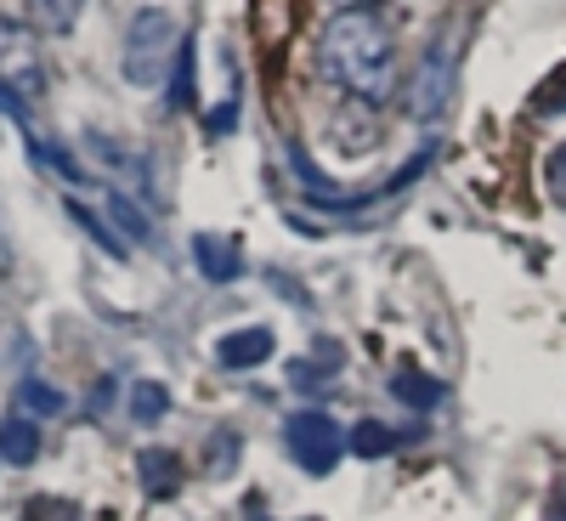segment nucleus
Returning a JSON list of instances; mask_svg holds the SVG:
<instances>
[{
	"label": "nucleus",
	"mask_w": 566,
	"mask_h": 521,
	"mask_svg": "<svg viewBox=\"0 0 566 521\" xmlns=\"http://www.w3.org/2000/svg\"><path fill=\"white\" fill-rule=\"evenodd\" d=\"M18 397H23V408H29V414H63V408H69V397H63V392H52L45 381H23V392H18Z\"/></svg>",
	"instance_id": "obj_16"
},
{
	"label": "nucleus",
	"mask_w": 566,
	"mask_h": 521,
	"mask_svg": "<svg viewBox=\"0 0 566 521\" xmlns=\"http://www.w3.org/2000/svg\"><path fill=\"white\" fill-rule=\"evenodd\" d=\"M0 459H7V465H34L40 459V425L29 414L0 425Z\"/></svg>",
	"instance_id": "obj_9"
},
{
	"label": "nucleus",
	"mask_w": 566,
	"mask_h": 521,
	"mask_svg": "<svg viewBox=\"0 0 566 521\" xmlns=\"http://www.w3.org/2000/svg\"><path fill=\"white\" fill-rule=\"evenodd\" d=\"M69 216H74V221H80V227L91 232V239H97V244L114 256V261H125V250H130V244H125L119 232L108 227V216H97V210H91V205H80V199H69Z\"/></svg>",
	"instance_id": "obj_14"
},
{
	"label": "nucleus",
	"mask_w": 566,
	"mask_h": 521,
	"mask_svg": "<svg viewBox=\"0 0 566 521\" xmlns=\"http://www.w3.org/2000/svg\"><path fill=\"white\" fill-rule=\"evenodd\" d=\"M453 97V40H437L431 52H424L413 85H408V114L413 119H437Z\"/></svg>",
	"instance_id": "obj_5"
},
{
	"label": "nucleus",
	"mask_w": 566,
	"mask_h": 521,
	"mask_svg": "<svg viewBox=\"0 0 566 521\" xmlns=\"http://www.w3.org/2000/svg\"><path fill=\"white\" fill-rule=\"evenodd\" d=\"M165 408H170V397H165V386H159V381H142V386L130 392V414H136L142 425L165 419Z\"/></svg>",
	"instance_id": "obj_15"
},
{
	"label": "nucleus",
	"mask_w": 566,
	"mask_h": 521,
	"mask_svg": "<svg viewBox=\"0 0 566 521\" xmlns=\"http://www.w3.org/2000/svg\"><path fill=\"white\" fill-rule=\"evenodd\" d=\"M0 91H12L18 103H34L45 91L40 34L29 23H12V18H0Z\"/></svg>",
	"instance_id": "obj_4"
},
{
	"label": "nucleus",
	"mask_w": 566,
	"mask_h": 521,
	"mask_svg": "<svg viewBox=\"0 0 566 521\" xmlns=\"http://www.w3.org/2000/svg\"><path fill=\"white\" fill-rule=\"evenodd\" d=\"M136 470H142V488L159 493V499L181 488V459H176L170 448H148V454L136 459Z\"/></svg>",
	"instance_id": "obj_10"
},
{
	"label": "nucleus",
	"mask_w": 566,
	"mask_h": 521,
	"mask_svg": "<svg viewBox=\"0 0 566 521\" xmlns=\"http://www.w3.org/2000/svg\"><path fill=\"white\" fill-rule=\"evenodd\" d=\"M232 125H239V103H221V108L210 114V131L221 136V131H232Z\"/></svg>",
	"instance_id": "obj_17"
},
{
	"label": "nucleus",
	"mask_w": 566,
	"mask_h": 521,
	"mask_svg": "<svg viewBox=\"0 0 566 521\" xmlns=\"http://www.w3.org/2000/svg\"><path fill=\"white\" fill-rule=\"evenodd\" d=\"M272 346H277L272 329L250 323V329H232V335H221L216 357H221V368H261V363L272 357Z\"/></svg>",
	"instance_id": "obj_6"
},
{
	"label": "nucleus",
	"mask_w": 566,
	"mask_h": 521,
	"mask_svg": "<svg viewBox=\"0 0 566 521\" xmlns=\"http://www.w3.org/2000/svg\"><path fill=\"white\" fill-rule=\"evenodd\" d=\"M549 176H566V148H560V154L549 159Z\"/></svg>",
	"instance_id": "obj_18"
},
{
	"label": "nucleus",
	"mask_w": 566,
	"mask_h": 521,
	"mask_svg": "<svg viewBox=\"0 0 566 521\" xmlns=\"http://www.w3.org/2000/svg\"><path fill=\"white\" fill-rule=\"evenodd\" d=\"M193 261H199V272H205L210 283H232V278L244 272L239 244L221 239V232H199V239H193Z\"/></svg>",
	"instance_id": "obj_7"
},
{
	"label": "nucleus",
	"mask_w": 566,
	"mask_h": 521,
	"mask_svg": "<svg viewBox=\"0 0 566 521\" xmlns=\"http://www.w3.org/2000/svg\"><path fill=\"white\" fill-rule=\"evenodd\" d=\"M103 205H108V221L119 227V239H125V244H130V239H136V244H148V239H154V221L142 216V205H136L130 194L108 187V194H103Z\"/></svg>",
	"instance_id": "obj_8"
},
{
	"label": "nucleus",
	"mask_w": 566,
	"mask_h": 521,
	"mask_svg": "<svg viewBox=\"0 0 566 521\" xmlns=\"http://www.w3.org/2000/svg\"><path fill=\"white\" fill-rule=\"evenodd\" d=\"M391 397L408 403V408H419V414H431L442 403V386L431 381V374H419V368H402L397 381H391Z\"/></svg>",
	"instance_id": "obj_13"
},
{
	"label": "nucleus",
	"mask_w": 566,
	"mask_h": 521,
	"mask_svg": "<svg viewBox=\"0 0 566 521\" xmlns=\"http://www.w3.org/2000/svg\"><path fill=\"white\" fill-rule=\"evenodd\" d=\"M317 74L335 85V91H346L352 103L380 108L391 91H397V80H402L391 23L374 12V7L335 12V18L323 23V34H317Z\"/></svg>",
	"instance_id": "obj_1"
},
{
	"label": "nucleus",
	"mask_w": 566,
	"mask_h": 521,
	"mask_svg": "<svg viewBox=\"0 0 566 521\" xmlns=\"http://www.w3.org/2000/svg\"><path fill=\"white\" fill-rule=\"evenodd\" d=\"M328 7H340V12H346V7H368V0H328Z\"/></svg>",
	"instance_id": "obj_19"
},
{
	"label": "nucleus",
	"mask_w": 566,
	"mask_h": 521,
	"mask_svg": "<svg viewBox=\"0 0 566 521\" xmlns=\"http://www.w3.org/2000/svg\"><path fill=\"white\" fill-rule=\"evenodd\" d=\"M549 521H566V499H560V504H555V510H549Z\"/></svg>",
	"instance_id": "obj_20"
},
{
	"label": "nucleus",
	"mask_w": 566,
	"mask_h": 521,
	"mask_svg": "<svg viewBox=\"0 0 566 521\" xmlns=\"http://www.w3.org/2000/svg\"><path fill=\"white\" fill-rule=\"evenodd\" d=\"M85 12V0H29V29L34 34H69Z\"/></svg>",
	"instance_id": "obj_11"
},
{
	"label": "nucleus",
	"mask_w": 566,
	"mask_h": 521,
	"mask_svg": "<svg viewBox=\"0 0 566 521\" xmlns=\"http://www.w3.org/2000/svg\"><path fill=\"white\" fill-rule=\"evenodd\" d=\"M283 442H290L295 465L312 470V477H328V470L352 454V448H346V431H340V425L328 419L323 408H301V414L283 419Z\"/></svg>",
	"instance_id": "obj_3"
},
{
	"label": "nucleus",
	"mask_w": 566,
	"mask_h": 521,
	"mask_svg": "<svg viewBox=\"0 0 566 521\" xmlns=\"http://www.w3.org/2000/svg\"><path fill=\"white\" fill-rule=\"evenodd\" d=\"M181 23L176 12L165 7H142L125 29V52H119V69H125V85L136 91H154L176 74V58H181Z\"/></svg>",
	"instance_id": "obj_2"
},
{
	"label": "nucleus",
	"mask_w": 566,
	"mask_h": 521,
	"mask_svg": "<svg viewBox=\"0 0 566 521\" xmlns=\"http://www.w3.org/2000/svg\"><path fill=\"white\" fill-rule=\"evenodd\" d=\"M346 448L357 459H386L397 448V431H391V425H380V419H357L352 431H346Z\"/></svg>",
	"instance_id": "obj_12"
}]
</instances>
